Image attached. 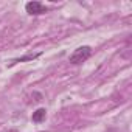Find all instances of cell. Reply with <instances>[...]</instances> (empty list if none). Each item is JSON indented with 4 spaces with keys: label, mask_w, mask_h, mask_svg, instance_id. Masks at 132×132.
Returning <instances> with one entry per match:
<instances>
[{
    "label": "cell",
    "mask_w": 132,
    "mask_h": 132,
    "mask_svg": "<svg viewBox=\"0 0 132 132\" xmlns=\"http://www.w3.org/2000/svg\"><path fill=\"white\" fill-rule=\"evenodd\" d=\"M92 54V48L89 45H82V47H78L76 50H73V53L70 54L69 57V62L73 64V65H78V64H82L86 62Z\"/></svg>",
    "instance_id": "1"
},
{
    "label": "cell",
    "mask_w": 132,
    "mask_h": 132,
    "mask_svg": "<svg viewBox=\"0 0 132 132\" xmlns=\"http://www.w3.org/2000/svg\"><path fill=\"white\" fill-rule=\"evenodd\" d=\"M45 118H47V110H45L44 107H39L37 110H34V112H33V117H31V120H33L34 123H42Z\"/></svg>",
    "instance_id": "3"
},
{
    "label": "cell",
    "mask_w": 132,
    "mask_h": 132,
    "mask_svg": "<svg viewBox=\"0 0 132 132\" xmlns=\"http://www.w3.org/2000/svg\"><path fill=\"white\" fill-rule=\"evenodd\" d=\"M37 56H40V53H36V54H27V56H22L19 59H14V62H25V61H33L36 59Z\"/></svg>",
    "instance_id": "4"
},
{
    "label": "cell",
    "mask_w": 132,
    "mask_h": 132,
    "mask_svg": "<svg viewBox=\"0 0 132 132\" xmlns=\"http://www.w3.org/2000/svg\"><path fill=\"white\" fill-rule=\"evenodd\" d=\"M25 10L30 16H40V14H45L48 11V8L40 2H28L25 5Z\"/></svg>",
    "instance_id": "2"
}]
</instances>
